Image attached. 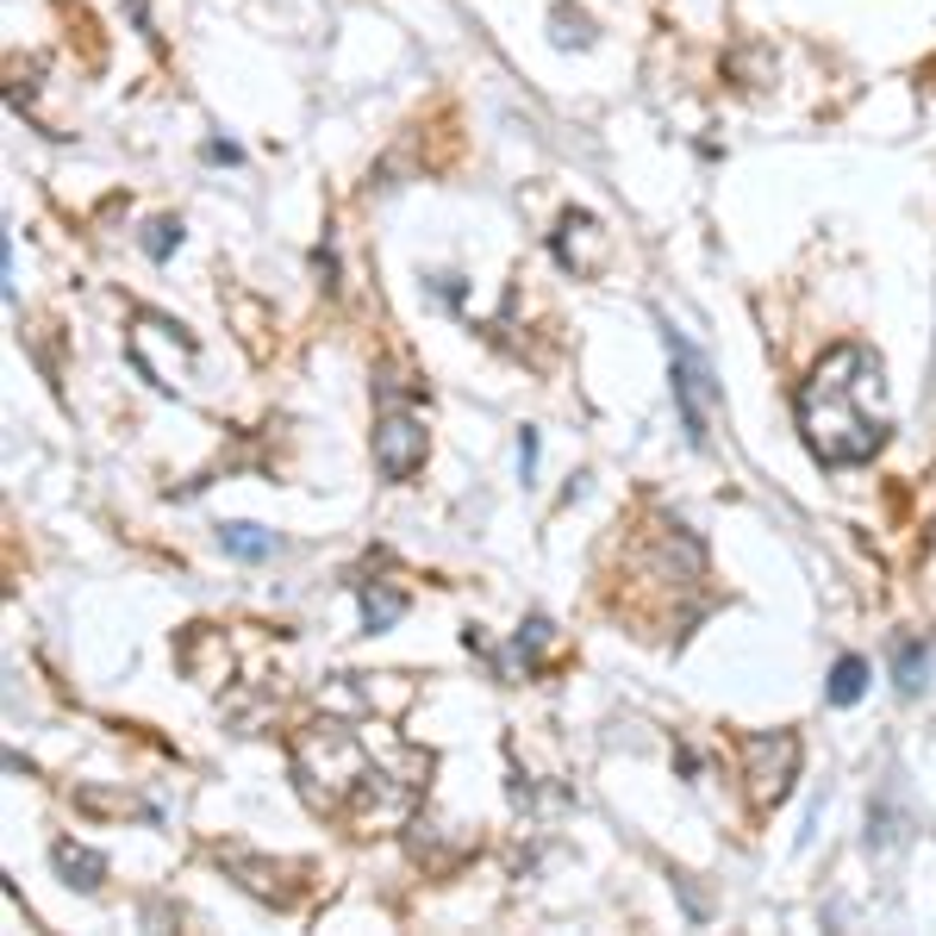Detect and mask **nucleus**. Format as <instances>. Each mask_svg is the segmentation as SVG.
Wrapping results in <instances>:
<instances>
[{
  "instance_id": "nucleus-7",
  "label": "nucleus",
  "mask_w": 936,
  "mask_h": 936,
  "mask_svg": "<svg viewBox=\"0 0 936 936\" xmlns=\"http://www.w3.org/2000/svg\"><path fill=\"white\" fill-rule=\"evenodd\" d=\"M924 681H931V643H924V637H899V643H893V687L911 700Z\"/></svg>"
},
{
  "instance_id": "nucleus-9",
  "label": "nucleus",
  "mask_w": 936,
  "mask_h": 936,
  "mask_svg": "<svg viewBox=\"0 0 936 936\" xmlns=\"http://www.w3.org/2000/svg\"><path fill=\"white\" fill-rule=\"evenodd\" d=\"M861 693H868V662H861V656H836V668H831V706H856Z\"/></svg>"
},
{
  "instance_id": "nucleus-8",
  "label": "nucleus",
  "mask_w": 936,
  "mask_h": 936,
  "mask_svg": "<svg viewBox=\"0 0 936 936\" xmlns=\"http://www.w3.org/2000/svg\"><path fill=\"white\" fill-rule=\"evenodd\" d=\"M406 612L400 587H362V631H394Z\"/></svg>"
},
{
  "instance_id": "nucleus-1",
  "label": "nucleus",
  "mask_w": 936,
  "mask_h": 936,
  "mask_svg": "<svg viewBox=\"0 0 936 936\" xmlns=\"http://www.w3.org/2000/svg\"><path fill=\"white\" fill-rule=\"evenodd\" d=\"M868 394H881V356L861 344H836L799 381V431L824 469H856L886 444V419L868 412Z\"/></svg>"
},
{
  "instance_id": "nucleus-3",
  "label": "nucleus",
  "mask_w": 936,
  "mask_h": 936,
  "mask_svg": "<svg viewBox=\"0 0 936 936\" xmlns=\"http://www.w3.org/2000/svg\"><path fill=\"white\" fill-rule=\"evenodd\" d=\"M743 761H749V793H756V806H781L786 793H793V774H799V736L793 731L743 736Z\"/></svg>"
},
{
  "instance_id": "nucleus-12",
  "label": "nucleus",
  "mask_w": 936,
  "mask_h": 936,
  "mask_svg": "<svg viewBox=\"0 0 936 936\" xmlns=\"http://www.w3.org/2000/svg\"><path fill=\"white\" fill-rule=\"evenodd\" d=\"M206 156H213V163H238L244 151H238V144H226V138H213V144H206Z\"/></svg>"
},
{
  "instance_id": "nucleus-5",
  "label": "nucleus",
  "mask_w": 936,
  "mask_h": 936,
  "mask_svg": "<svg viewBox=\"0 0 936 936\" xmlns=\"http://www.w3.org/2000/svg\"><path fill=\"white\" fill-rule=\"evenodd\" d=\"M219 550L238 562H269L281 550L275 531H262V525H251V518H231V525H219Z\"/></svg>"
},
{
  "instance_id": "nucleus-4",
  "label": "nucleus",
  "mask_w": 936,
  "mask_h": 936,
  "mask_svg": "<svg viewBox=\"0 0 936 936\" xmlns=\"http://www.w3.org/2000/svg\"><path fill=\"white\" fill-rule=\"evenodd\" d=\"M425 450H431V437H425V425H419L412 412H381V419H375V469H381V482H412V475L425 469Z\"/></svg>"
},
{
  "instance_id": "nucleus-10",
  "label": "nucleus",
  "mask_w": 936,
  "mask_h": 936,
  "mask_svg": "<svg viewBox=\"0 0 936 936\" xmlns=\"http://www.w3.org/2000/svg\"><path fill=\"white\" fill-rule=\"evenodd\" d=\"M144 251H151L156 262H163L169 251H181V219H156V226H151V238H144Z\"/></svg>"
},
{
  "instance_id": "nucleus-6",
  "label": "nucleus",
  "mask_w": 936,
  "mask_h": 936,
  "mask_svg": "<svg viewBox=\"0 0 936 936\" xmlns=\"http://www.w3.org/2000/svg\"><path fill=\"white\" fill-rule=\"evenodd\" d=\"M51 861H56V874H63L69 886H81V893H94V886L106 881V861L94 856V849H81V843H69V836H63V843L51 849Z\"/></svg>"
},
{
  "instance_id": "nucleus-2",
  "label": "nucleus",
  "mask_w": 936,
  "mask_h": 936,
  "mask_svg": "<svg viewBox=\"0 0 936 936\" xmlns=\"http://www.w3.org/2000/svg\"><path fill=\"white\" fill-rule=\"evenodd\" d=\"M668 375H675V406H681L687 437L700 450H711L718 444V381H711L706 350L693 337H681L675 325H668Z\"/></svg>"
},
{
  "instance_id": "nucleus-11",
  "label": "nucleus",
  "mask_w": 936,
  "mask_h": 936,
  "mask_svg": "<svg viewBox=\"0 0 936 936\" xmlns=\"http://www.w3.org/2000/svg\"><path fill=\"white\" fill-rule=\"evenodd\" d=\"M518 475H537V431H518Z\"/></svg>"
}]
</instances>
